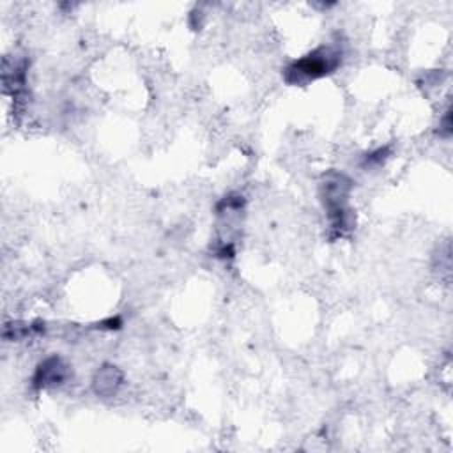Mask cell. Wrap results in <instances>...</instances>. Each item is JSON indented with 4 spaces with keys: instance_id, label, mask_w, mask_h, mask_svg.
Segmentation results:
<instances>
[{
    "instance_id": "1",
    "label": "cell",
    "mask_w": 453,
    "mask_h": 453,
    "mask_svg": "<svg viewBox=\"0 0 453 453\" xmlns=\"http://www.w3.org/2000/svg\"><path fill=\"white\" fill-rule=\"evenodd\" d=\"M350 189L352 182L342 172H329L320 184V196L329 219V228L340 237L354 226V214L349 205Z\"/></svg>"
},
{
    "instance_id": "2",
    "label": "cell",
    "mask_w": 453,
    "mask_h": 453,
    "mask_svg": "<svg viewBox=\"0 0 453 453\" xmlns=\"http://www.w3.org/2000/svg\"><path fill=\"white\" fill-rule=\"evenodd\" d=\"M342 60V50L338 46H320L308 55L294 60L287 69H285V80L288 83H308L317 78H322L329 73H333Z\"/></svg>"
},
{
    "instance_id": "3",
    "label": "cell",
    "mask_w": 453,
    "mask_h": 453,
    "mask_svg": "<svg viewBox=\"0 0 453 453\" xmlns=\"http://www.w3.org/2000/svg\"><path fill=\"white\" fill-rule=\"evenodd\" d=\"M67 375H69V368L64 363V359L58 356H51V357H46L37 366L32 382L35 389H44V388L62 384L67 379Z\"/></svg>"
},
{
    "instance_id": "4",
    "label": "cell",
    "mask_w": 453,
    "mask_h": 453,
    "mask_svg": "<svg viewBox=\"0 0 453 453\" xmlns=\"http://www.w3.org/2000/svg\"><path fill=\"white\" fill-rule=\"evenodd\" d=\"M122 384V372L113 365H104L97 370L92 386L101 396H113Z\"/></svg>"
}]
</instances>
